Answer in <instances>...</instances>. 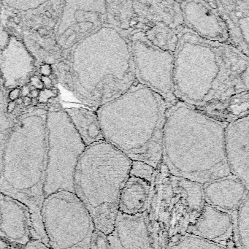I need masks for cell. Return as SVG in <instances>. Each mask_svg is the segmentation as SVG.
<instances>
[{"label":"cell","mask_w":249,"mask_h":249,"mask_svg":"<svg viewBox=\"0 0 249 249\" xmlns=\"http://www.w3.org/2000/svg\"><path fill=\"white\" fill-rule=\"evenodd\" d=\"M210 117L226 124L249 115V91H242L222 101L195 108Z\"/></svg>","instance_id":"22"},{"label":"cell","mask_w":249,"mask_h":249,"mask_svg":"<svg viewBox=\"0 0 249 249\" xmlns=\"http://www.w3.org/2000/svg\"><path fill=\"white\" fill-rule=\"evenodd\" d=\"M31 99L32 98L30 97H26L23 99V104L24 106H28L31 105Z\"/></svg>","instance_id":"38"},{"label":"cell","mask_w":249,"mask_h":249,"mask_svg":"<svg viewBox=\"0 0 249 249\" xmlns=\"http://www.w3.org/2000/svg\"><path fill=\"white\" fill-rule=\"evenodd\" d=\"M29 80L30 83L34 88V89L41 91L44 89L43 83H42L40 77H38L37 76H32Z\"/></svg>","instance_id":"31"},{"label":"cell","mask_w":249,"mask_h":249,"mask_svg":"<svg viewBox=\"0 0 249 249\" xmlns=\"http://www.w3.org/2000/svg\"><path fill=\"white\" fill-rule=\"evenodd\" d=\"M133 34L104 24L73 47V89L80 100L95 111L138 82L131 47Z\"/></svg>","instance_id":"3"},{"label":"cell","mask_w":249,"mask_h":249,"mask_svg":"<svg viewBox=\"0 0 249 249\" xmlns=\"http://www.w3.org/2000/svg\"><path fill=\"white\" fill-rule=\"evenodd\" d=\"M238 249H249V199L247 197L232 213Z\"/></svg>","instance_id":"25"},{"label":"cell","mask_w":249,"mask_h":249,"mask_svg":"<svg viewBox=\"0 0 249 249\" xmlns=\"http://www.w3.org/2000/svg\"><path fill=\"white\" fill-rule=\"evenodd\" d=\"M131 47L137 81L160 95L168 108L174 105V54L152 46L141 32L132 34Z\"/></svg>","instance_id":"10"},{"label":"cell","mask_w":249,"mask_h":249,"mask_svg":"<svg viewBox=\"0 0 249 249\" xmlns=\"http://www.w3.org/2000/svg\"><path fill=\"white\" fill-rule=\"evenodd\" d=\"M30 91H31V89L27 85H24L21 89V93L22 94V96L24 97H28V95L30 94Z\"/></svg>","instance_id":"36"},{"label":"cell","mask_w":249,"mask_h":249,"mask_svg":"<svg viewBox=\"0 0 249 249\" xmlns=\"http://www.w3.org/2000/svg\"><path fill=\"white\" fill-rule=\"evenodd\" d=\"M56 97H57V91L54 90V89H43L42 90L40 91L37 99L40 103L45 104L48 103V102L50 99Z\"/></svg>","instance_id":"30"},{"label":"cell","mask_w":249,"mask_h":249,"mask_svg":"<svg viewBox=\"0 0 249 249\" xmlns=\"http://www.w3.org/2000/svg\"><path fill=\"white\" fill-rule=\"evenodd\" d=\"M0 240L8 246H23L34 240L28 208L2 193H0Z\"/></svg>","instance_id":"12"},{"label":"cell","mask_w":249,"mask_h":249,"mask_svg":"<svg viewBox=\"0 0 249 249\" xmlns=\"http://www.w3.org/2000/svg\"><path fill=\"white\" fill-rule=\"evenodd\" d=\"M47 113L40 107L34 108L19 118L10 134L0 167V193L27 206L33 239L48 246L41 216L45 199Z\"/></svg>","instance_id":"4"},{"label":"cell","mask_w":249,"mask_h":249,"mask_svg":"<svg viewBox=\"0 0 249 249\" xmlns=\"http://www.w3.org/2000/svg\"><path fill=\"white\" fill-rule=\"evenodd\" d=\"M39 102H38V99H31V105L32 107H37V105H38Z\"/></svg>","instance_id":"39"},{"label":"cell","mask_w":249,"mask_h":249,"mask_svg":"<svg viewBox=\"0 0 249 249\" xmlns=\"http://www.w3.org/2000/svg\"><path fill=\"white\" fill-rule=\"evenodd\" d=\"M34 69V58L21 41L11 37L0 53V71L7 89L24 85Z\"/></svg>","instance_id":"15"},{"label":"cell","mask_w":249,"mask_h":249,"mask_svg":"<svg viewBox=\"0 0 249 249\" xmlns=\"http://www.w3.org/2000/svg\"><path fill=\"white\" fill-rule=\"evenodd\" d=\"M1 249H50L48 246L38 240H32L23 246H5Z\"/></svg>","instance_id":"29"},{"label":"cell","mask_w":249,"mask_h":249,"mask_svg":"<svg viewBox=\"0 0 249 249\" xmlns=\"http://www.w3.org/2000/svg\"><path fill=\"white\" fill-rule=\"evenodd\" d=\"M46 132L44 197L59 191L74 193L75 167L85 146L62 108L48 111Z\"/></svg>","instance_id":"8"},{"label":"cell","mask_w":249,"mask_h":249,"mask_svg":"<svg viewBox=\"0 0 249 249\" xmlns=\"http://www.w3.org/2000/svg\"><path fill=\"white\" fill-rule=\"evenodd\" d=\"M106 24L124 31L133 33L147 31L152 24L145 21L137 15L132 7V1H105Z\"/></svg>","instance_id":"21"},{"label":"cell","mask_w":249,"mask_h":249,"mask_svg":"<svg viewBox=\"0 0 249 249\" xmlns=\"http://www.w3.org/2000/svg\"><path fill=\"white\" fill-rule=\"evenodd\" d=\"M39 94H40V91L37 90V89H32L30 91V97H32V99H37Z\"/></svg>","instance_id":"37"},{"label":"cell","mask_w":249,"mask_h":249,"mask_svg":"<svg viewBox=\"0 0 249 249\" xmlns=\"http://www.w3.org/2000/svg\"><path fill=\"white\" fill-rule=\"evenodd\" d=\"M149 42L163 51L174 54L178 43V34L164 24H153L144 32Z\"/></svg>","instance_id":"24"},{"label":"cell","mask_w":249,"mask_h":249,"mask_svg":"<svg viewBox=\"0 0 249 249\" xmlns=\"http://www.w3.org/2000/svg\"><path fill=\"white\" fill-rule=\"evenodd\" d=\"M154 177V175H142L130 170L120 194L119 212L129 216L144 213Z\"/></svg>","instance_id":"20"},{"label":"cell","mask_w":249,"mask_h":249,"mask_svg":"<svg viewBox=\"0 0 249 249\" xmlns=\"http://www.w3.org/2000/svg\"><path fill=\"white\" fill-rule=\"evenodd\" d=\"M91 249H111L107 236L97 229L91 239Z\"/></svg>","instance_id":"27"},{"label":"cell","mask_w":249,"mask_h":249,"mask_svg":"<svg viewBox=\"0 0 249 249\" xmlns=\"http://www.w3.org/2000/svg\"><path fill=\"white\" fill-rule=\"evenodd\" d=\"M203 193L205 204L232 214L248 197V188L232 175L203 184Z\"/></svg>","instance_id":"18"},{"label":"cell","mask_w":249,"mask_h":249,"mask_svg":"<svg viewBox=\"0 0 249 249\" xmlns=\"http://www.w3.org/2000/svg\"><path fill=\"white\" fill-rule=\"evenodd\" d=\"M132 161L103 140L85 147L74 174V193L85 206L95 228L109 235L115 229L120 194Z\"/></svg>","instance_id":"6"},{"label":"cell","mask_w":249,"mask_h":249,"mask_svg":"<svg viewBox=\"0 0 249 249\" xmlns=\"http://www.w3.org/2000/svg\"><path fill=\"white\" fill-rule=\"evenodd\" d=\"M177 2L180 4L186 28L204 40L229 44L226 25L216 8L215 1Z\"/></svg>","instance_id":"11"},{"label":"cell","mask_w":249,"mask_h":249,"mask_svg":"<svg viewBox=\"0 0 249 249\" xmlns=\"http://www.w3.org/2000/svg\"><path fill=\"white\" fill-rule=\"evenodd\" d=\"M45 2L41 1H11L6 2L11 7H13L16 9L20 10H27L33 9L39 7V5L43 4Z\"/></svg>","instance_id":"28"},{"label":"cell","mask_w":249,"mask_h":249,"mask_svg":"<svg viewBox=\"0 0 249 249\" xmlns=\"http://www.w3.org/2000/svg\"><path fill=\"white\" fill-rule=\"evenodd\" d=\"M15 103L16 104H18V105H21V104H23V99H22V98H18V99H17L15 100Z\"/></svg>","instance_id":"40"},{"label":"cell","mask_w":249,"mask_h":249,"mask_svg":"<svg viewBox=\"0 0 249 249\" xmlns=\"http://www.w3.org/2000/svg\"><path fill=\"white\" fill-rule=\"evenodd\" d=\"M224 151L231 174L249 187V115L224 129Z\"/></svg>","instance_id":"13"},{"label":"cell","mask_w":249,"mask_h":249,"mask_svg":"<svg viewBox=\"0 0 249 249\" xmlns=\"http://www.w3.org/2000/svg\"><path fill=\"white\" fill-rule=\"evenodd\" d=\"M226 124L179 100L169 107L162 138L169 171L201 185L232 176L224 151Z\"/></svg>","instance_id":"2"},{"label":"cell","mask_w":249,"mask_h":249,"mask_svg":"<svg viewBox=\"0 0 249 249\" xmlns=\"http://www.w3.org/2000/svg\"><path fill=\"white\" fill-rule=\"evenodd\" d=\"M189 234L227 249H238L233 215L205 204Z\"/></svg>","instance_id":"14"},{"label":"cell","mask_w":249,"mask_h":249,"mask_svg":"<svg viewBox=\"0 0 249 249\" xmlns=\"http://www.w3.org/2000/svg\"><path fill=\"white\" fill-rule=\"evenodd\" d=\"M137 15L151 24H164L179 34L185 28L180 4L173 0L132 1Z\"/></svg>","instance_id":"19"},{"label":"cell","mask_w":249,"mask_h":249,"mask_svg":"<svg viewBox=\"0 0 249 249\" xmlns=\"http://www.w3.org/2000/svg\"><path fill=\"white\" fill-rule=\"evenodd\" d=\"M16 106V103L15 101H11L9 102L7 105V107H6V111H7V113H11L12 112L14 111Z\"/></svg>","instance_id":"35"},{"label":"cell","mask_w":249,"mask_h":249,"mask_svg":"<svg viewBox=\"0 0 249 249\" xmlns=\"http://www.w3.org/2000/svg\"><path fill=\"white\" fill-rule=\"evenodd\" d=\"M20 93H21V89H20L19 88H15V89H12V90L10 91L8 97H9V99H11V101H15L16 99L19 98Z\"/></svg>","instance_id":"33"},{"label":"cell","mask_w":249,"mask_h":249,"mask_svg":"<svg viewBox=\"0 0 249 249\" xmlns=\"http://www.w3.org/2000/svg\"><path fill=\"white\" fill-rule=\"evenodd\" d=\"M107 238L111 249H154L143 213L129 216L118 211L115 229Z\"/></svg>","instance_id":"17"},{"label":"cell","mask_w":249,"mask_h":249,"mask_svg":"<svg viewBox=\"0 0 249 249\" xmlns=\"http://www.w3.org/2000/svg\"><path fill=\"white\" fill-rule=\"evenodd\" d=\"M42 221L50 249H91L96 228L75 193L59 191L45 197Z\"/></svg>","instance_id":"9"},{"label":"cell","mask_w":249,"mask_h":249,"mask_svg":"<svg viewBox=\"0 0 249 249\" xmlns=\"http://www.w3.org/2000/svg\"><path fill=\"white\" fill-rule=\"evenodd\" d=\"M215 4L226 25L229 44L249 57V0H217Z\"/></svg>","instance_id":"16"},{"label":"cell","mask_w":249,"mask_h":249,"mask_svg":"<svg viewBox=\"0 0 249 249\" xmlns=\"http://www.w3.org/2000/svg\"><path fill=\"white\" fill-rule=\"evenodd\" d=\"M40 73L42 76L49 77L52 74V69L50 64H45L40 67Z\"/></svg>","instance_id":"32"},{"label":"cell","mask_w":249,"mask_h":249,"mask_svg":"<svg viewBox=\"0 0 249 249\" xmlns=\"http://www.w3.org/2000/svg\"><path fill=\"white\" fill-rule=\"evenodd\" d=\"M174 94L194 108L249 91V57L184 28L174 53Z\"/></svg>","instance_id":"1"},{"label":"cell","mask_w":249,"mask_h":249,"mask_svg":"<svg viewBox=\"0 0 249 249\" xmlns=\"http://www.w3.org/2000/svg\"><path fill=\"white\" fill-rule=\"evenodd\" d=\"M168 109L164 99L136 82L125 93L97 108L104 140L132 161L155 169L162 160V138Z\"/></svg>","instance_id":"5"},{"label":"cell","mask_w":249,"mask_h":249,"mask_svg":"<svg viewBox=\"0 0 249 249\" xmlns=\"http://www.w3.org/2000/svg\"><path fill=\"white\" fill-rule=\"evenodd\" d=\"M64 111L85 147L105 140L96 111L82 107L65 108Z\"/></svg>","instance_id":"23"},{"label":"cell","mask_w":249,"mask_h":249,"mask_svg":"<svg viewBox=\"0 0 249 249\" xmlns=\"http://www.w3.org/2000/svg\"><path fill=\"white\" fill-rule=\"evenodd\" d=\"M205 204L203 185L172 174L162 160L143 213L154 249H169L189 234Z\"/></svg>","instance_id":"7"},{"label":"cell","mask_w":249,"mask_h":249,"mask_svg":"<svg viewBox=\"0 0 249 249\" xmlns=\"http://www.w3.org/2000/svg\"><path fill=\"white\" fill-rule=\"evenodd\" d=\"M41 81L42 83H43L44 88L46 89H51V87L53 86V83L51 79L49 77H46V76H41Z\"/></svg>","instance_id":"34"},{"label":"cell","mask_w":249,"mask_h":249,"mask_svg":"<svg viewBox=\"0 0 249 249\" xmlns=\"http://www.w3.org/2000/svg\"><path fill=\"white\" fill-rule=\"evenodd\" d=\"M169 249H227L198 237L187 234Z\"/></svg>","instance_id":"26"}]
</instances>
